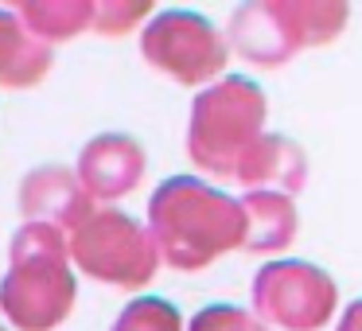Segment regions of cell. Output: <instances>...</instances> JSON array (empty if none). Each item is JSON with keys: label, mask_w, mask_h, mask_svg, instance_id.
I'll list each match as a JSON object with an SVG mask.
<instances>
[{"label": "cell", "mask_w": 362, "mask_h": 331, "mask_svg": "<svg viewBox=\"0 0 362 331\" xmlns=\"http://www.w3.org/2000/svg\"><path fill=\"white\" fill-rule=\"evenodd\" d=\"M148 234L175 269H203L222 253L245 250V207L195 175H175L156 187L148 203Z\"/></svg>", "instance_id": "6da1fadb"}, {"label": "cell", "mask_w": 362, "mask_h": 331, "mask_svg": "<svg viewBox=\"0 0 362 331\" xmlns=\"http://www.w3.org/2000/svg\"><path fill=\"white\" fill-rule=\"evenodd\" d=\"M71 245L63 230L28 222L8 250V273L0 281V312L20 331H51L74 308V273L66 265Z\"/></svg>", "instance_id": "7a4b0ae2"}, {"label": "cell", "mask_w": 362, "mask_h": 331, "mask_svg": "<svg viewBox=\"0 0 362 331\" xmlns=\"http://www.w3.org/2000/svg\"><path fill=\"white\" fill-rule=\"evenodd\" d=\"M265 94L250 79H218L195 98L187 129V152L203 172L238 175L245 152L261 141Z\"/></svg>", "instance_id": "3957f363"}, {"label": "cell", "mask_w": 362, "mask_h": 331, "mask_svg": "<svg viewBox=\"0 0 362 331\" xmlns=\"http://www.w3.org/2000/svg\"><path fill=\"white\" fill-rule=\"evenodd\" d=\"M346 24L343 4L320 0H273V4H245L230 16V43L250 63L276 66L304 47L335 40Z\"/></svg>", "instance_id": "277c9868"}, {"label": "cell", "mask_w": 362, "mask_h": 331, "mask_svg": "<svg viewBox=\"0 0 362 331\" xmlns=\"http://www.w3.org/2000/svg\"><path fill=\"white\" fill-rule=\"evenodd\" d=\"M71 257L94 281L117 284V289H144L156 277L160 250L156 238L136 219L121 211H94L71 234Z\"/></svg>", "instance_id": "5b68a950"}, {"label": "cell", "mask_w": 362, "mask_h": 331, "mask_svg": "<svg viewBox=\"0 0 362 331\" xmlns=\"http://www.w3.org/2000/svg\"><path fill=\"white\" fill-rule=\"evenodd\" d=\"M335 281L308 261H273L253 277V312L265 327L320 331L335 312Z\"/></svg>", "instance_id": "8992f818"}, {"label": "cell", "mask_w": 362, "mask_h": 331, "mask_svg": "<svg viewBox=\"0 0 362 331\" xmlns=\"http://www.w3.org/2000/svg\"><path fill=\"white\" fill-rule=\"evenodd\" d=\"M141 55L168 79L183 82V86H199V82L222 74L226 43L195 12H160L141 35Z\"/></svg>", "instance_id": "52a82bcc"}, {"label": "cell", "mask_w": 362, "mask_h": 331, "mask_svg": "<svg viewBox=\"0 0 362 331\" xmlns=\"http://www.w3.org/2000/svg\"><path fill=\"white\" fill-rule=\"evenodd\" d=\"M20 211L28 214V222L74 234L94 214V199L82 187L78 172H66V168L51 164V168H35L24 180V187H20Z\"/></svg>", "instance_id": "ba28073f"}, {"label": "cell", "mask_w": 362, "mask_h": 331, "mask_svg": "<svg viewBox=\"0 0 362 331\" xmlns=\"http://www.w3.org/2000/svg\"><path fill=\"white\" fill-rule=\"evenodd\" d=\"M141 175H144V149L125 133L94 137L78 156V180L98 203L129 195L141 183Z\"/></svg>", "instance_id": "9c48e42d"}, {"label": "cell", "mask_w": 362, "mask_h": 331, "mask_svg": "<svg viewBox=\"0 0 362 331\" xmlns=\"http://www.w3.org/2000/svg\"><path fill=\"white\" fill-rule=\"evenodd\" d=\"M250 191H276V195H292L304 187L308 180V160L288 137H261L245 160L238 164V175Z\"/></svg>", "instance_id": "30bf717a"}, {"label": "cell", "mask_w": 362, "mask_h": 331, "mask_svg": "<svg viewBox=\"0 0 362 331\" xmlns=\"http://www.w3.org/2000/svg\"><path fill=\"white\" fill-rule=\"evenodd\" d=\"M245 207V250L250 253H276L296 234V207L288 195L276 191H250Z\"/></svg>", "instance_id": "8fae6325"}, {"label": "cell", "mask_w": 362, "mask_h": 331, "mask_svg": "<svg viewBox=\"0 0 362 331\" xmlns=\"http://www.w3.org/2000/svg\"><path fill=\"white\" fill-rule=\"evenodd\" d=\"M51 66V47L28 35L20 16L0 8V86H35Z\"/></svg>", "instance_id": "7c38bea8"}, {"label": "cell", "mask_w": 362, "mask_h": 331, "mask_svg": "<svg viewBox=\"0 0 362 331\" xmlns=\"http://www.w3.org/2000/svg\"><path fill=\"white\" fill-rule=\"evenodd\" d=\"M16 16L32 40L55 43L94 28L98 4L94 0H28V4H16Z\"/></svg>", "instance_id": "4fadbf2b"}, {"label": "cell", "mask_w": 362, "mask_h": 331, "mask_svg": "<svg viewBox=\"0 0 362 331\" xmlns=\"http://www.w3.org/2000/svg\"><path fill=\"white\" fill-rule=\"evenodd\" d=\"M113 331H183V320L175 312V304L156 296H136L133 304H125V312L117 315Z\"/></svg>", "instance_id": "5bb4252c"}, {"label": "cell", "mask_w": 362, "mask_h": 331, "mask_svg": "<svg viewBox=\"0 0 362 331\" xmlns=\"http://www.w3.org/2000/svg\"><path fill=\"white\" fill-rule=\"evenodd\" d=\"M187 331H269L257 315L242 312V308H230V304H211L191 320Z\"/></svg>", "instance_id": "9a60e30c"}, {"label": "cell", "mask_w": 362, "mask_h": 331, "mask_svg": "<svg viewBox=\"0 0 362 331\" xmlns=\"http://www.w3.org/2000/svg\"><path fill=\"white\" fill-rule=\"evenodd\" d=\"M141 16H148V4H141V0H102L98 4V16H94V28L105 35H121L133 24H141Z\"/></svg>", "instance_id": "2e32d148"}, {"label": "cell", "mask_w": 362, "mask_h": 331, "mask_svg": "<svg viewBox=\"0 0 362 331\" xmlns=\"http://www.w3.org/2000/svg\"><path fill=\"white\" fill-rule=\"evenodd\" d=\"M339 331H362V300H354L339 320Z\"/></svg>", "instance_id": "e0dca14e"}, {"label": "cell", "mask_w": 362, "mask_h": 331, "mask_svg": "<svg viewBox=\"0 0 362 331\" xmlns=\"http://www.w3.org/2000/svg\"><path fill=\"white\" fill-rule=\"evenodd\" d=\"M0 331H4V327H0Z\"/></svg>", "instance_id": "ac0fdd59"}]
</instances>
